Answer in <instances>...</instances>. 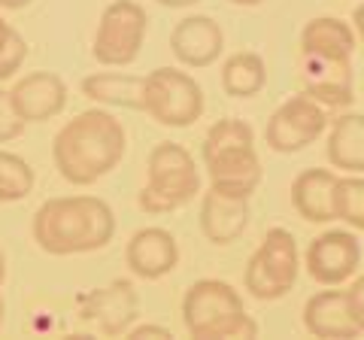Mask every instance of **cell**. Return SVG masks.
Masks as SVG:
<instances>
[{
	"instance_id": "1",
	"label": "cell",
	"mask_w": 364,
	"mask_h": 340,
	"mask_svg": "<svg viewBox=\"0 0 364 340\" xmlns=\"http://www.w3.org/2000/svg\"><path fill=\"white\" fill-rule=\"evenodd\" d=\"M124 149L122 122L107 110H85L55 134L52 161L70 186H95L122 164Z\"/></svg>"
},
{
	"instance_id": "2",
	"label": "cell",
	"mask_w": 364,
	"mask_h": 340,
	"mask_svg": "<svg viewBox=\"0 0 364 340\" xmlns=\"http://www.w3.org/2000/svg\"><path fill=\"white\" fill-rule=\"evenodd\" d=\"M37 246L49 255H82L104 249L116 234V213L104 198H49L31 222Z\"/></svg>"
},
{
	"instance_id": "3",
	"label": "cell",
	"mask_w": 364,
	"mask_h": 340,
	"mask_svg": "<svg viewBox=\"0 0 364 340\" xmlns=\"http://www.w3.org/2000/svg\"><path fill=\"white\" fill-rule=\"evenodd\" d=\"M203 164L210 186L228 195L252 198L261 186V158L255 152V131L243 119H219L203 140Z\"/></svg>"
},
{
	"instance_id": "4",
	"label": "cell",
	"mask_w": 364,
	"mask_h": 340,
	"mask_svg": "<svg viewBox=\"0 0 364 340\" xmlns=\"http://www.w3.org/2000/svg\"><path fill=\"white\" fill-rule=\"evenodd\" d=\"M182 322L186 331L198 340L258 337V322L246 313L243 298L222 280L191 282L182 298Z\"/></svg>"
},
{
	"instance_id": "5",
	"label": "cell",
	"mask_w": 364,
	"mask_h": 340,
	"mask_svg": "<svg viewBox=\"0 0 364 340\" xmlns=\"http://www.w3.org/2000/svg\"><path fill=\"white\" fill-rule=\"evenodd\" d=\"M198 191H200V170L191 152L173 140L158 143L149 152L146 186L140 198H136L140 210L149 213V216H164V213L186 207Z\"/></svg>"
},
{
	"instance_id": "6",
	"label": "cell",
	"mask_w": 364,
	"mask_h": 340,
	"mask_svg": "<svg viewBox=\"0 0 364 340\" xmlns=\"http://www.w3.org/2000/svg\"><path fill=\"white\" fill-rule=\"evenodd\" d=\"M298 274H301V253L294 234L289 228H270L261 246L255 249V255L249 258L243 282L252 298L277 301L286 298L294 289Z\"/></svg>"
},
{
	"instance_id": "7",
	"label": "cell",
	"mask_w": 364,
	"mask_h": 340,
	"mask_svg": "<svg viewBox=\"0 0 364 340\" xmlns=\"http://www.w3.org/2000/svg\"><path fill=\"white\" fill-rule=\"evenodd\" d=\"M143 112L167 128H188L203 116V88L176 67H158L143 76Z\"/></svg>"
},
{
	"instance_id": "8",
	"label": "cell",
	"mask_w": 364,
	"mask_h": 340,
	"mask_svg": "<svg viewBox=\"0 0 364 340\" xmlns=\"http://www.w3.org/2000/svg\"><path fill=\"white\" fill-rule=\"evenodd\" d=\"M146 28H149V16L136 0H112L100 13L95 31V46H91L95 61L104 67L134 64L143 49Z\"/></svg>"
},
{
	"instance_id": "9",
	"label": "cell",
	"mask_w": 364,
	"mask_h": 340,
	"mask_svg": "<svg viewBox=\"0 0 364 340\" xmlns=\"http://www.w3.org/2000/svg\"><path fill=\"white\" fill-rule=\"evenodd\" d=\"M325 128H328L325 107L310 95H294L279 110H273L264 128V140L273 152L291 155L316 143L325 134Z\"/></svg>"
},
{
	"instance_id": "10",
	"label": "cell",
	"mask_w": 364,
	"mask_h": 340,
	"mask_svg": "<svg viewBox=\"0 0 364 340\" xmlns=\"http://www.w3.org/2000/svg\"><path fill=\"white\" fill-rule=\"evenodd\" d=\"M304 265L318 286H343L361 265V243L352 231H325L306 246Z\"/></svg>"
},
{
	"instance_id": "11",
	"label": "cell",
	"mask_w": 364,
	"mask_h": 340,
	"mask_svg": "<svg viewBox=\"0 0 364 340\" xmlns=\"http://www.w3.org/2000/svg\"><path fill=\"white\" fill-rule=\"evenodd\" d=\"M301 83L322 107H349L355 97L352 55H313L301 52Z\"/></svg>"
},
{
	"instance_id": "12",
	"label": "cell",
	"mask_w": 364,
	"mask_h": 340,
	"mask_svg": "<svg viewBox=\"0 0 364 340\" xmlns=\"http://www.w3.org/2000/svg\"><path fill=\"white\" fill-rule=\"evenodd\" d=\"M140 310V298L131 280H112L109 286L95 289L82 298V322H95L100 334L107 337H119L124 334L136 319Z\"/></svg>"
},
{
	"instance_id": "13",
	"label": "cell",
	"mask_w": 364,
	"mask_h": 340,
	"mask_svg": "<svg viewBox=\"0 0 364 340\" xmlns=\"http://www.w3.org/2000/svg\"><path fill=\"white\" fill-rule=\"evenodd\" d=\"M9 100L21 119L28 122H49L67 107V83L58 73L37 70L21 76L9 92Z\"/></svg>"
},
{
	"instance_id": "14",
	"label": "cell",
	"mask_w": 364,
	"mask_h": 340,
	"mask_svg": "<svg viewBox=\"0 0 364 340\" xmlns=\"http://www.w3.org/2000/svg\"><path fill=\"white\" fill-rule=\"evenodd\" d=\"M225 49V33L210 16H186L170 31V52L186 67H210Z\"/></svg>"
},
{
	"instance_id": "15",
	"label": "cell",
	"mask_w": 364,
	"mask_h": 340,
	"mask_svg": "<svg viewBox=\"0 0 364 340\" xmlns=\"http://www.w3.org/2000/svg\"><path fill=\"white\" fill-rule=\"evenodd\" d=\"M124 262L134 277L161 280L179 265L176 237L164 228H140L124 246Z\"/></svg>"
},
{
	"instance_id": "16",
	"label": "cell",
	"mask_w": 364,
	"mask_h": 340,
	"mask_svg": "<svg viewBox=\"0 0 364 340\" xmlns=\"http://www.w3.org/2000/svg\"><path fill=\"white\" fill-rule=\"evenodd\" d=\"M249 225V198L243 195H228V191L213 188L203 195L200 203V231L210 243L228 246L240 240Z\"/></svg>"
},
{
	"instance_id": "17",
	"label": "cell",
	"mask_w": 364,
	"mask_h": 340,
	"mask_svg": "<svg viewBox=\"0 0 364 340\" xmlns=\"http://www.w3.org/2000/svg\"><path fill=\"white\" fill-rule=\"evenodd\" d=\"M304 328L313 337H328V340H352L361 334L346 304V292L337 286H328L325 292H316L304 307Z\"/></svg>"
},
{
	"instance_id": "18",
	"label": "cell",
	"mask_w": 364,
	"mask_h": 340,
	"mask_svg": "<svg viewBox=\"0 0 364 340\" xmlns=\"http://www.w3.org/2000/svg\"><path fill=\"white\" fill-rule=\"evenodd\" d=\"M334 186H337V176L331 170H325V167L304 170L291 183V207L298 210L306 222H316V225L334 222L337 219Z\"/></svg>"
},
{
	"instance_id": "19",
	"label": "cell",
	"mask_w": 364,
	"mask_h": 340,
	"mask_svg": "<svg viewBox=\"0 0 364 340\" xmlns=\"http://www.w3.org/2000/svg\"><path fill=\"white\" fill-rule=\"evenodd\" d=\"M328 164L346 174H364V116L346 112L328 134Z\"/></svg>"
},
{
	"instance_id": "20",
	"label": "cell",
	"mask_w": 364,
	"mask_h": 340,
	"mask_svg": "<svg viewBox=\"0 0 364 340\" xmlns=\"http://www.w3.org/2000/svg\"><path fill=\"white\" fill-rule=\"evenodd\" d=\"M82 95L97 100L107 107H122V110H136L143 112V76L119 73V70H104V73H91L82 79Z\"/></svg>"
},
{
	"instance_id": "21",
	"label": "cell",
	"mask_w": 364,
	"mask_h": 340,
	"mask_svg": "<svg viewBox=\"0 0 364 340\" xmlns=\"http://www.w3.org/2000/svg\"><path fill=\"white\" fill-rule=\"evenodd\" d=\"M301 52L313 55H355V31L349 21L318 16L301 31Z\"/></svg>"
},
{
	"instance_id": "22",
	"label": "cell",
	"mask_w": 364,
	"mask_h": 340,
	"mask_svg": "<svg viewBox=\"0 0 364 340\" xmlns=\"http://www.w3.org/2000/svg\"><path fill=\"white\" fill-rule=\"evenodd\" d=\"M267 83L264 58L255 52H237L222 64V88L231 97H255Z\"/></svg>"
},
{
	"instance_id": "23",
	"label": "cell",
	"mask_w": 364,
	"mask_h": 340,
	"mask_svg": "<svg viewBox=\"0 0 364 340\" xmlns=\"http://www.w3.org/2000/svg\"><path fill=\"white\" fill-rule=\"evenodd\" d=\"M33 183H37V174H33V167L25 158L0 149V201L4 203L25 201L33 191Z\"/></svg>"
},
{
	"instance_id": "24",
	"label": "cell",
	"mask_w": 364,
	"mask_h": 340,
	"mask_svg": "<svg viewBox=\"0 0 364 340\" xmlns=\"http://www.w3.org/2000/svg\"><path fill=\"white\" fill-rule=\"evenodd\" d=\"M334 213L352 228L364 231V179L361 176H337L334 186Z\"/></svg>"
},
{
	"instance_id": "25",
	"label": "cell",
	"mask_w": 364,
	"mask_h": 340,
	"mask_svg": "<svg viewBox=\"0 0 364 340\" xmlns=\"http://www.w3.org/2000/svg\"><path fill=\"white\" fill-rule=\"evenodd\" d=\"M28 58V43L25 37L0 16V83L21 70V64Z\"/></svg>"
},
{
	"instance_id": "26",
	"label": "cell",
	"mask_w": 364,
	"mask_h": 340,
	"mask_svg": "<svg viewBox=\"0 0 364 340\" xmlns=\"http://www.w3.org/2000/svg\"><path fill=\"white\" fill-rule=\"evenodd\" d=\"M25 134V119L16 112L13 100H9V92L0 88V143H9Z\"/></svg>"
},
{
	"instance_id": "27",
	"label": "cell",
	"mask_w": 364,
	"mask_h": 340,
	"mask_svg": "<svg viewBox=\"0 0 364 340\" xmlns=\"http://www.w3.org/2000/svg\"><path fill=\"white\" fill-rule=\"evenodd\" d=\"M346 304H349V313L355 319V325L364 331V277L352 280V286L346 289Z\"/></svg>"
},
{
	"instance_id": "28",
	"label": "cell",
	"mask_w": 364,
	"mask_h": 340,
	"mask_svg": "<svg viewBox=\"0 0 364 340\" xmlns=\"http://www.w3.org/2000/svg\"><path fill=\"white\" fill-rule=\"evenodd\" d=\"M128 331H131V337H161V340L173 337V331L164 328V325H131Z\"/></svg>"
},
{
	"instance_id": "29",
	"label": "cell",
	"mask_w": 364,
	"mask_h": 340,
	"mask_svg": "<svg viewBox=\"0 0 364 340\" xmlns=\"http://www.w3.org/2000/svg\"><path fill=\"white\" fill-rule=\"evenodd\" d=\"M352 25H355V31H358V37H361V43H364V4L355 9V16H352Z\"/></svg>"
},
{
	"instance_id": "30",
	"label": "cell",
	"mask_w": 364,
	"mask_h": 340,
	"mask_svg": "<svg viewBox=\"0 0 364 340\" xmlns=\"http://www.w3.org/2000/svg\"><path fill=\"white\" fill-rule=\"evenodd\" d=\"M155 4H161V6H167V9H182V6L198 4V0H155Z\"/></svg>"
},
{
	"instance_id": "31",
	"label": "cell",
	"mask_w": 364,
	"mask_h": 340,
	"mask_svg": "<svg viewBox=\"0 0 364 340\" xmlns=\"http://www.w3.org/2000/svg\"><path fill=\"white\" fill-rule=\"evenodd\" d=\"M31 4V0H0V6L4 9H25Z\"/></svg>"
},
{
	"instance_id": "32",
	"label": "cell",
	"mask_w": 364,
	"mask_h": 340,
	"mask_svg": "<svg viewBox=\"0 0 364 340\" xmlns=\"http://www.w3.org/2000/svg\"><path fill=\"white\" fill-rule=\"evenodd\" d=\"M228 4H237V6H258V4H264V0H228Z\"/></svg>"
},
{
	"instance_id": "33",
	"label": "cell",
	"mask_w": 364,
	"mask_h": 340,
	"mask_svg": "<svg viewBox=\"0 0 364 340\" xmlns=\"http://www.w3.org/2000/svg\"><path fill=\"white\" fill-rule=\"evenodd\" d=\"M4 280H6V258L0 253V286H4Z\"/></svg>"
},
{
	"instance_id": "34",
	"label": "cell",
	"mask_w": 364,
	"mask_h": 340,
	"mask_svg": "<svg viewBox=\"0 0 364 340\" xmlns=\"http://www.w3.org/2000/svg\"><path fill=\"white\" fill-rule=\"evenodd\" d=\"M0 322H4V301H0Z\"/></svg>"
}]
</instances>
